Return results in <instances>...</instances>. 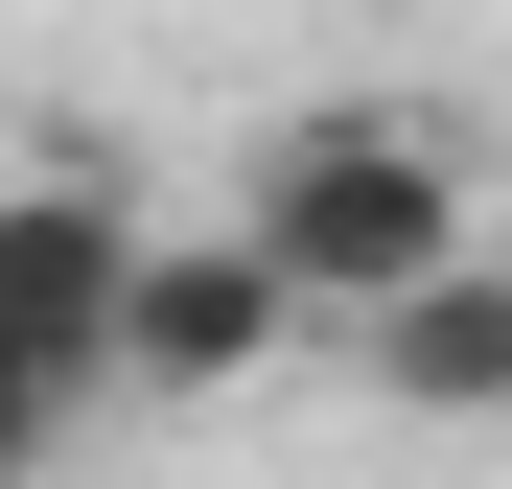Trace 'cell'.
Here are the masks:
<instances>
[{
  "label": "cell",
  "mask_w": 512,
  "mask_h": 489,
  "mask_svg": "<svg viewBox=\"0 0 512 489\" xmlns=\"http://www.w3.org/2000/svg\"><path fill=\"white\" fill-rule=\"evenodd\" d=\"M256 257H280L326 326H373V303H419L443 257H489V187H466V140L419 117V94H303L280 140H256Z\"/></svg>",
  "instance_id": "obj_1"
},
{
  "label": "cell",
  "mask_w": 512,
  "mask_h": 489,
  "mask_svg": "<svg viewBox=\"0 0 512 489\" xmlns=\"http://www.w3.org/2000/svg\"><path fill=\"white\" fill-rule=\"evenodd\" d=\"M47 443H70V396H47V373H0V489H47Z\"/></svg>",
  "instance_id": "obj_5"
},
{
  "label": "cell",
  "mask_w": 512,
  "mask_h": 489,
  "mask_svg": "<svg viewBox=\"0 0 512 489\" xmlns=\"http://www.w3.org/2000/svg\"><path fill=\"white\" fill-rule=\"evenodd\" d=\"M140 257H163V233L94 187V163H24V187H0V373H47V396H117Z\"/></svg>",
  "instance_id": "obj_2"
},
{
  "label": "cell",
  "mask_w": 512,
  "mask_h": 489,
  "mask_svg": "<svg viewBox=\"0 0 512 489\" xmlns=\"http://www.w3.org/2000/svg\"><path fill=\"white\" fill-rule=\"evenodd\" d=\"M350 350H373L396 420H512V257H443L419 303H373Z\"/></svg>",
  "instance_id": "obj_4"
},
{
  "label": "cell",
  "mask_w": 512,
  "mask_h": 489,
  "mask_svg": "<svg viewBox=\"0 0 512 489\" xmlns=\"http://www.w3.org/2000/svg\"><path fill=\"white\" fill-rule=\"evenodd\" d=\"M303 326H326V303L256 257V210H233V233H163V257H140V326H117V396H233L256 350H303Z\"/></svg>",
  "instance_id": "obj_3"
}]
</instances>
